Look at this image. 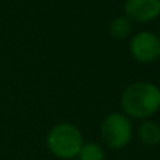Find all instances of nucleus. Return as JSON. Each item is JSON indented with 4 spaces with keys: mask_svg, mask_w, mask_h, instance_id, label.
<instances>
[{
    "mask_svg": "<svg viewBox=\"0 0 160 160\" xmlns=\"http://www.w3.org/2000/svg\"><path fill=\"white\" fill-rule=\"evenodd\" d=\"M119 105L129 119H150L160 109V87L149 81L132 82L122 91Z\"/></svg>",
    "mask_w": 160,
    "mask_h": 160,
    "instance_id": "nucleus-1",
    "label": "nucleus"
},
{
    "mask_svg": "<svg viewBox=\"0 0 160 160\" xmlns=\"http://www.w3.org/2000/svg\"><path fill=\"white\" fill-rule=\"evenodd\" d=\"M45 145L52 156L62 160H71L78 156L84 145V136L79 128L74 123L60 122L47 133Z\"/></svg>",
    "mask_w": 160,
    "mask_h": 160,
    "instance_id": "nucleus-2",
    "label": "nucleus"
},
{
    "mask_svg": "<svg viewBox=\"0 0 160 160\" xmlns=\"http://www.w3.org/2000/svg\"><path fill=\"white\" fill-rule=\"evenodd\" d=\"M133 123L122 112H111L99 125V135L103 145L112 150H122L133 139Z\"/></svg>",
    "mask_w": 160,
    "mask_h": 160,
    "instance_id": "nucleus-3",
    "label": "nucleus"
},
{
    "mask_svg": "<svg viewBox=\"0 0 160 160\" xmlns=\"http://www.w3.org/2000/svg\"><path fill=\"white\" fill-rule=\"evenodd\" d=\"M132 60L139 64H152L160 60V37L149 30L132 34L128 45Z\"/></svg>",
    "mask_w": 160,
    "mask_h": 160,
    "instance_id": "nucleus-4",
    "label": "nucleus"
},
{
    "mask_svg": "<svg viewBox=\"0 0 160 160\" xmlns=\"http://www.w3.org/2000/svg\"><path fill=\"white\" fill-rule=\"evenodd\" d=\"M123 14L132 23H150L160 16V0H125Z\"/></svg>",
    "mask_w": 160,
    "mask_h": 160,
    "instance_id": "nucleus-5",
    "label": "nucleus"
},
{
    "mask_svg": "<svg viewBox=\"0 0 160 160\" xmlns=\"http://www.w3.org/2000/svg\"><path fill=\"white\" fill-rule=\"evenodd\" d=\"M136 136L142 145L145 146H156L160 143V125L153 119L140 121L136 129Z\"/></svg>",
    "mask_w": 160,
    "mask_h": 160,
    "instance_id": "nucleus-6",
    "label": "nucleus"
},
{
    "mask_svg": "<svg viewBox=\"0 0 160 160\" xmlns=\"http://www.w3.org/2000/svg\"><path fill=\"white\" fill-rule=\"evenodd\" d=\"M108 33H109V36H111V38L116 40V41H123V40L132 37L133 23L125 14L116 16L115 18H112V20L109 21Z\"/></svg>",
    "mask_w": 160,
    "mask_h": 160,
    "instance_id": "nucleus-7",
    "label": "nucleus"
},
{
    "mask_svg": "<svg viewBox=\"0 0 160 160\" xmlns=\"http://www.w3.org/2000/svg\"><path fill=\"white\" fill-rule=\"evenodd\" d=\"M78 160H105V149L98 142H84Z\"/></svg>",
    "mask_w": 160,
    "mask_h": 160,
    "instance_id": "nucleus-8",
    "label": "nucleus"
},
{
    "mask_svg": "<svg viewBox=\"0 0 160 160\" xmlns=\"http://www.w3.org/2000/svg\"><path fill=\"white\" fill-rule=\"evenodd\" d=\"M157 36L160 37V23H159V28H157Z\"/></svg>",
    "mask_w": 160,
    "mask_h": 160,
    "instance_id": "nucleus-9",
    "label": "nucleus"
}]
</instances>
